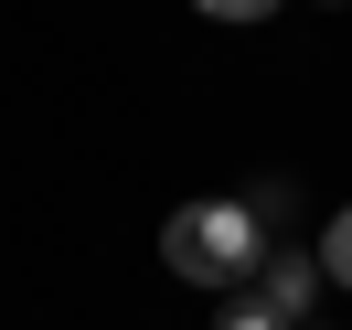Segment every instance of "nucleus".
Returning <instances> with one entry per match:
<instances>
[{
	"label": "nucleus",
	"instance_id": "f257e3e1",
	"mask_svg": "<svg viewBox=\"0 0 352 330\" xmlns=\"http://www.w3.org/2000/svg\"><path fill=\"white\" fill-rule=\"evenodd\" d=\"M267 213L256 202H182L171 224H160V266L171 277H192V287H245L267 266Z\"/></svg>",
	"mask_w": 352,
	"mask_h": 330
},
{
	"label": "nucleus",
	"instance_id": "f03ea898",
	"mask_svg": "<svg viewBox=\"0 0 352 330\" xmlns=\"http://www.w3.org/2000/svg\"><path fill=\"white\" fill-rule=\"evenodd\" d=\"M245 287H256V298L278 309L288 330H299V320H309V298H320V256H288V245H267V266H256Z\"/></svg>",
	"mask_w": 352,
	"mask_h": 330
},
{
	"label": "nucleus",
	"instance_id": "7ed1b4c3",
	"mask_svg": "<svg viewBox=\"0 0 352 330\" xmlns=\"http://www.w3.org/2000/svg\"><path fill=\"white\" fill-rule=\"evenodd\" d=\"M320 277H331V287H352V202L331 213V235H320Z\"/></svg>",
	"mask_w": 352,
	"mask_h": 330
},
{
	"label": "nucleus",
	"instance_id": "20e7f679",
	"mask_svg": "<svg viewBox=\"0 0 352 330\" xmlns=\"http://www.w3.org/2000/svg\"><path fill=\"white\" fill-rule=\"evenodd\" d=\"M224 330H288V320L256 298V287H224Z\"/></svg>",
	"mask_w": 352,
	"mask_h": 330
},
{
	"label": "nucleus",
	"instance_id": "39448f33",
	"mask_svg": "<svg viewBox=\"0 0 352 330\" xmlns=\"http://www.w3.org/2000/svg\"><path fill=\"white\" fill-rule=\"evenodd\" d=\"M267 11H288V0H203V22H267Z\"/></svg>",
	"mask_w": 352,
	"mask_h": 330
}]
</instances>
